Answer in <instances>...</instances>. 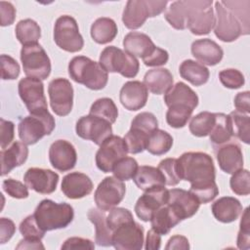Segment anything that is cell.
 Returning a JSON list of instances; mask_svg holds the SVG:
<instances>
[{
  "mask_svg": "<svg viewBox=\"0 0 250 250\" xmlns=\"http://www.w3.org/2000/svg\"><path fill=\"white\" fill-rule=\"evenodd\" d=\"M181 180L190 183L189 191H197L216 187V170L212 157L201 151H188L177 159Z\"/></svg>",
  "mask_w": 250,
  "mask_h": 250,
  "instance_id": "obj_1",
  "label": "cell"
},
{
  "mask_svg": "<svg viewBox=\"0 0 250 250\" xmlns=\"http://www.w3.org/2000/svg\"><path fill=\"white\" fill-rule=\"evenodd\" d=\"M32 215L39 229L46 232L66 228L73 220L74 211L68 203H57L51 199H43Z\"/></svg>",
  "mask_w": 250,
  "mask_h": 250,
  "instance_id": "obj_2",
  "label": "cell"
},
{
  "mask_svg": "<svg viewBox=\"0 0 250 250\" xmlns=\"http://www.w3.org/2000/svg\"><path fill=\"white\" fill-rule=\"evenodd\" d=\"M68 74L76 83L98 91L104 89L108 80L107 72L102 65L88 57L76 56L68 63Z\"/></svg>",
  "mask_w": 250,
  "mask_h": 250,
  "instance_id": "obj_3",
  "label": "cell"
},
{
  "mask_svg": "<svg viewBox=\"0 0 250 250\" xmlns=\"http://www.w3.org/2000/svg\"><path fill=\"white\" fill-rule=\"evenodd\" d=\"M187 27L194 35L210 33L215 25L212 0H185Z\"/></svg>",
  "mask_w": 250,
  "mask_h": 250,
  "instance_id": "obj_4",
  "label": "cell"
},
{
  "mask_svg": "<svg viewBox=\"0 0 250 250\" xmlns=\"http://www.w3.org/2000/svg\"><path fill=\"white\" fill-rule=\"evenodd\" d=\"M99 63L106 72H117L126 78H134L140 69L136 57L115 46L105 47L102 51Z\"/></svg>",
  "mask_w": 250,
  "mask_h": 250,
  "instance_id": "obj_5",
  "label": "cell"
},
{
  "mask_svg": "<svg viewBox=\"0 0 250 250\" xmlns=\"http://www.w3.org/2000/svg\"><path fill=\"white\" fill-rule=\"evenodd\" d=\"M167 1L156 0H129L122 14V21L128 29L143 26L147 18L160 15L166 9Z\"/></svg>",
  "mask_w": 250,
  "mask_h": 250,
  "instance_id": "obj_6",
  "label": "cell"
},
{
  "mask_svg": "<svg viewBox=\"0 0 250 250\" xmlns=\"http://www.w3.org/2000/svg\"><path fill=\"white\" fill-rule=\"evenodd\" d=\"M55 127V118L49 111H46L21 118L18 125V133L21 141L30 146L36 144L44 136L50 135Z\"/></svg>",
  "mask_w": 250,
  "mask_h": 250,
  "instance_id": "obj_7",
  "label": "cell"
},
{
  "mask_svg": "<svg viewBox=\"0 0 250 250\" xmlns=\"http://www.w3.org/2000/svg\"><path fill=\"white\" fill-rule=\"evenodd\" d=\"M21 62L23 72L27 77L45 80L51 73L50 58L44 48L38 43L22 46Z\"/></svg>",
  "mask_w": 250,
  "mask_h": 250,
  "instance_id": "obj_8",
  "label": "cell"
},
{
  "mask_svg": "<svg viewBox=\"0 0 250 250\" xmlns=\"http://www.w3.org/2000/svg\"><path fill=\"white\" fill-rule=\"evenodd\" d=\"M55 43L63 51L76 53L82 50L84 40L76 20L69 15L59 17L54 25Z\"/></svg>",
  "mask_w": 250,
  "mask_h": 250,
  "instance_id": "obj_9",
  "label": "cell"
},
{
  "mask_svg": "<svg viewBox=\"0 0 250 250\" xmlns=\"http://www.w3.org/2000/svg\"><path fill=\"white\" fill-rule=\"evenodd\" d=\"M215 25L214 33L223 42L235 41L239 36L249 34L238 19L227 9L221 1L215 2Z\"/></svg>",
  "mask_w": 250,
  "mask_h": 250,
  "instance_id": "obj_10",
  "label": "cell"
},
{
  "mask_svg": "<svg viewBox=\"0 0 250 250\" xmlns=\"http://www.w3.org/2000/svg\"><path fill=\"white\" fill-rule=\"evenodd\" d=\"M19 95L30 114L48 111L42 80L34 77H24L18 84Z\"/></svg>",
  "mask_w": 250,
  "mask_h": 250,
  "instance_id": "obj_11",
  "label": "cell"
},
{
  "mask_svg": "<svg viewBox=\"0 0 250 250\" xmlns=\"http://www.w3.org/2000/svg\"><path fill=\"white\" fill-rule=\"evenodd\" d=\"M125 192L126 187L123 181L114 176L105 177L95 190V203L100 210L109 211L123 200Z\"/></svg>",
  "mask_w": 250,
  "mask_h": 250,
  "instance_id": "obj_12",
  "label": "cell"
},
{
  "mask_svg": "<svg viewBox=\"0 0 250 250\" xmlns=\"http://www.w3.org/2000/svg\"><path fill=\"white\" fill-rule=\"evenodd\" d=\"M127 153L124 139L120 136L111 135L100 145L96 153V165L102 172L109 173L121 158L127 156Z\"/></svg>",
  "mask_w": 250,
  "mask_h": 250,
  "instance_id": "obj_13",
  "label": "cell"
},
{
  "mask_svg": "<svg viewBox=\"0 0 250 250\" xmlns=\"http://www.w3.org/2000/svg\"><path fill=\"white\" fill-rule=\"evenodd\" d=\"M52 110L59 116H66L73 105V87L65 78H55L48 85Z\"/></svg>",
  "mask_w": 250,
  "mask_h": 250,
  "instance_id": "obj_14",
  "label": "cell"
},
{
  "mask_svg": "<svg viewBox=\"0 0 250 250\" xmlns=\"http://www.w3.org/2000/svg\"><path fill=\"white\" fill-rule=\"evenodd\" d=\"M75 131L78 137L89 140L98 146L112 135L111 124L92 114L80 117L76 122Z\"/></svg>",
  "mask_w": 250,
  "mask_h": 250,
  "instance_id": "obj_15",
  "label": "cell"
},
{
  "mask_svg": "<svg viewBox=\"0 0 250 250\" xmlns=\"http://www.w3.org/2000/svg\"><path fill=\"white\" fill-rule=\"evenodd\" d=\"M144 242V228L134 220L119 225L112 231V246L115 249L141 250Z\"/></svg>",
  "mask_w": 250,
  "mask_h": 250,
  "instance_id": "obj_16",
  "label": "cell"
},
{
  "mask_svg": "<svg viewBox=\"0 0 250 250\" xmlns=\"http://www.w3.org/2000/svg\"><path fill=\"white\" fill-rule=\"evenodd\" d=\"M167 200L168 189L165 187L153 188L145 191L138 198L134 209L139 219L144 222H149L154 212L166 205Z\"/></svg>",
  "mask_w": 250,
  "mask_h": 250,
  "instance_id": "obj_17",
  "label": "cell"
},
{
  "mask_svg": "<svg viewBox=\"0 0 250 250\" xmlns=\"http://www.w3.org/2000/svg\"><path fill=\"white\" fill-rule=\"evenodd\" d=\"M166 205H168L176 216L183 221L195 215L200 206V202L189 190L172 188L168 189V200Z\"/></svg>",
  "mask_w": 250,
  "mask_h": 250,
  "instance_id": "obj_18",
  "label": "cell"
},
{
  "mask_svg": "<svg viewBox=\"0 0 250 250\" xmlns=\"http://www.w3.org/2000/svg\"><path fill=\"white\" fill-rule=\"evenodd\" d=\"M23 181L28 188L41 194H50L57 188L59 175L50 169L32 167L25 172Z\"/></svg>",
  "mask_w": 250,
  "mask_h": 250,
  "instance_id": "obj_19",
  "label": "cell"
},
{
  "mask_svg": "<svg viewBox=\"0 0 250 250\" xmlns=\"http://www.w3.org/2000/svg\"><path fill=\"white\" fill-rule=\"evenodd\" d=\"M49 160L53 168L66 172L74 168L77 161L75 147L66 140L55 141L49 148Z\"/></svg>",
  "mask_w": 250,
  "mask_h": 250,
  "instance_id": "obj_20",
  "label": "cell"
},
{
  "mask_svg": "<svg viewBox=\"0 0 250 250\" xmlns=\"http://www.w3.org/2000/svg\"><path fill=\"white\" fill-rule=\"evenodd\" d=\"M148 98V92L145 84L138 80L128 81L123 84L119 93L121 104L130 111L143 108Z\"/></svg>",
  "mask_w": 250,
  "mask_h": 250,
  "instance_id": "obj_21",
  "label": "cell"
},
{
  "mask_svg": "<svg viewBox=\"0 0 250 250\" xmlns=\"http://www.w3.org/2000/svg\"><path fill=\"white\" fill-rule=\"evenodd\" d=\"M92 180L84 173L71 172L62 178L61 189L70 199H80L89 195L93 190Z\"/></svg>",
  "mask_w": 250,
  "mask_h": 250,
  "instance_id": "obj_22",
  "label": "cell"
},
{
  "mask_svg": "<svg viewBox=\"0 0 250 250\" xmlns=\"http://www.w3.org/2000/svg\"><path fill=\"white\" fill-rule=\"evenodd\" d=\"M215 151L219 167L225 173L233 174L243 168V153L236 143H226L216 147Z\"/></svg>",
  "mask_w": 250,
  "mask_h": 250,
  "instance_id": "obj_23",
  "label": "cell"
},
{
  "mask_svg": "<svg viewBox=\"0 0 250 250\" xmlns=\"http://www.w3.org/2000/svg\"><path fill=\"white\" fill-rule=\"evenodd\" d=\"M190 50L192 56L203 65H216L222 61L224 56L221 46L209 38L193 41Z\"/></svg>",
  "mask_w": 250,
  "mask_h": 250,
  "instance_id": "obj_24",
  "label": "cell"
},
{
  "mask_svg": "<svg viewBox=\"0 0 250 250\" xmlns=\"http://www.w3.org/2000/svg\"><path fill=\"white\" fill-rule=\"evenodd\" d=\"M28 156V148L22 142L16 141L8 148L2 149L1 158V176L9 174L14 168L22 165Z\"/></svg>",
  "mask_w": 250,
  "mask_h": 250,
  "instance_id": "obj_25",
  "label": "cell"
},
{
  "mask_svg": "<svg viewBox=\"0 0 250 250\" xmlns=\"http://www.w3.org/2000/svg\"><path fill=\"white\" fill-rule=\"evenodd\" d=\"M242 209L240 201L232 196L221 197L211 206V211L215 219L225 224L234 222L242 213Z\"/></svg>",
  "mask_w": 250,
  "mask_h": 250,
  "instance_id": "obj_26",
  "label": "cell"
},
{
  "mask_svg": "<svg viewBox=\"0 0 250 250\" xmlns=\"http://www.w3.org/2000/svg\"><path fill=\"white\" fill-rule=\"evenodd\" d=\"M143 83L147 91L155 95H162L173 87L174 78L167 68H152L146 72Z\"/></svg>",
  "mask_w": 250,
  "mask_h": 250,
  "instance_id": "obj_27",
  "label": "cell"
},
{
  "mask_svg": "<svg viewBox=\"0 0 250 250\" xmlns=\"http://www.w3.org/2000/svg\"><path fill=\"white\" fill-rule=\"evenodd\" d=\"M123 47L127 53L136 57L145 59L155 48L151 38L142 32L131 31L123 39Z\"/></svg>",
  "mask_w": 250,
  "mask_h": 250,
  "instance_id": "obj_28",
  "label": "cell"
},
{
  "mask_svg": "<svg viewBox=\"0 0 250 250\" xmlns=\"http://www.w3.org/2000/svg\"><path fill=\"white\" fill-rule=\"evenodd\" d=\"M164 103L167 106L172 104H185L194 110L198 105V96L186 83L177 82L164 94Z\"/></svg>",
  "mask_w": 250,
  "mask_h": 250,
  "instance_id": "obj_29",
  "label": "cell"
},
{
  "mask_svg": "<svg viewBox=\"0 0 250 250\" xmlns=\"http://www.w3.org/2000/svg\"><path fill=\"white\" fill-rule=\"evenodd\" d=\"M133 181L136 186L144 191L153 188L165 187L166 185L162 172L158 168L148 165L139 167L135 176L133 177Z\"/></svg>",
  "mask_w": 250,
  "mask_h": 250,
  "instance_id": "obj_30",
  "label": "cell"
},
{
  "mask_svg": "<svg viewBox=\"0 0 250 250\" xmlns=\"http://www.w3.org/2000/svg\"><path fill=\"white\" fill-rule=\"evenodd\" d=\"M88 219L95 227V242L99 246L108 247L112 245V231L106 224L104 211L99 208H91L87 213Z\"/></svg>",
  "mask_w": 250,
  "mask_h": 250,
  "instance_id": "obj_31",
  "label": "cell"
},
{
  "mask_svg": "<svg viewBox=\"0 0 250 250\" xmlns=\"http://www.w3.org/2000/svg\"><path fill=\"white\" fill-rule=\"evenodd\" d=\"M179 72L182 78L188 81L193 86H201L205 84L210 76L209 69L193 60L184 61L180 64Z\"/></svg>",
  "mask_w": 250,
  "mask_h": 250,
  "instance_id": "obj_32",
  "label": "cell"
},
{
  "mask_svg": "<svg viewBox=\"0 0 250 250\" xmlns=\"http://www.w3.org/2000/svg\"><path fill=\"white\" fill-rule=\"evenodd\" d=\"M91 37L98 44H107L117 35L118 28L116 22L106 17L97 19L91 25Z\"/></svg>",
  "mask_w": 250,
  "mask_h": 250,
  "instance_id": "obj_33",
  "label": "cell"
},
{
  "mask_svg": "<svg viewBox=\"0 0 250 250\" xmlns=\"http://www.w3.org/2000/svg\"><path fill=\"white\" fill-rule=\"evenodd\" d=\"M149 222L151 224V229L160 235H166L181 222V220L168 205H164L154 212Z\"/></svg>",
  "mask_w": 250,
  "mask_h": 250,
  "instance_id": "obj_34",
  "label": "cell"
},
{
  "mask_svg": "<svg viewBox=\"0 0 250 250\" xmlns=\"http://www.w3.org/2000/svg\"><path fill=\"white\" fill-rule=\"evenodd\" d=\"M215 124L209 134V138L213 146L216 148L226 143L230 142L233 136L229 115L222 112H217L215 113Z\"/></svg>",
  "mask_w": 250,
  "mask_h": 250,
  "instance_id": "obj_35",
  "label": "cell"
},
{
  "mask_svg": "<svg viewBox=\"0 0 250 250\" xmlns=\"http://www.w3.org/2000/svg\"><path fill=\"white\" fill-rule=\"evenodd\" d=\"M15 33L19 42L24 46L38 43V40L41 37V28L35 21L24 19L17 23Z\"/></svg>",
  "mask_w": 250,
  "mask_h": 250,
  "instance_id": "obj_36",
  "label": "cell"
},
{
  "mask_svg": "<svg viewBox=\"0 0 250 250\" xmlns=\"http://www.w3.org/2000/svg\"><path fill=\"white\" fill-rule=\"evenodd\" d=\"M173 146L172 136L164 130L156 129L153 131L146 144V149L153 155H162L167 153Z\"/></svg>",
  "mask_w": 250,
  "mask_h": 250,
  "instance_id": "obj_37",
  "label": "cell"
},
{
  "mask_svg": "<svg viewBox=\"0 0 250 250\" xmlns=\"http://www.w3.org/2000/svg\"><path fill=\"white\" fill-rule=\"evenodd\" d=\"M232 136L246 145L250 142V117L248 114L233 110L229 114Z\"/></svg>",
  "mask_w": 250,
  "mask_h": 250,
  "instance_id": "obj_38",
  "label": "cell"
},
{
  "mask_svg": "<svg viewBox=\"0 0 250 250\" xmlns=\"http://www.w3.org/2000/svg\"><path fill=\"white\" fill-rule=\"evenodd\" d=\"M216 116L215 113L209 111H202L193 116L188 124L189 132L195 137L209 136L214 124Z\"/></svg>",
  "mask_w": 250,
  "mask_h": 250,
  "instance_id": "obj_39",
  "label": "cell"
},
{
  "mask_svg": "<svg viewBox=\"0 0 250 250\" xmlns=\"http://www.w3.org/2000/svg\"><path fill=\"white\" fill-rule=\"evenodd\" d=\"M89 114L101 117L113 124L118 117V109L111 99L101 98L92 104Z\"/></svg>",
  "mask_w": 250,
  "mask_h": 250,
  "instance_id": "obj_40",
  "label": "cell"
},
{
  "mask_svg": "<svg viewBox=\"0 0 250 250\" xmlns=\"http://www.w3.org/2000/svg\"><path fill=\"white\" fill-rule=\"evenodd\" d=\"M193 109L185 104H172L166 112V122L175 129L183 128L191 117Z\"/></svg>",
  "mask_w": 250,
  "mask_h": 250,
  "instance_id": "obj_41",
  "label": "cell"
},
{
  "mask_svg": "<svg viewBox=\"0 0 250 250\" xmlns=\"http://www.w3.org/2000/svg\"><path fill=\"white\" fill-rule=\"evenodd\" d=\"M165 20L175 29L183 30L187 28V12L184 1L172 2L164 13Z\"/></svg>",
  "mask_w": 250,
  "mask_h": 250,
  "instance_id": "obj_42",
  "label": "cell"
},
{
  "mask_svg": "<svg viewBox=\"0 0 250 250\" xmlns=\"http://www.w3.org/2000/svg\"><path fill=\"white\" fill-rule=\"evenodd\" d=\"M149 136L150 135L146 132L130 127V130L125 134L123 138L127 146L128 153L137 154L143 152L146 147Z\"/></svg>",
  "mask_w": 250,
  "mask_h": 250,
  "instance_id": "obj_43",
  "label": "cell"
},
{
  "mask_svg": "<svg viewBox=\"0 0 250 250\" xmlns=\"http://www.w3.org/2000/svg\"><path fill=\"white\" fill-rule=\"evenodd\" d=\"M139 168L138 162L135 158L125 156L121 158L112 168L113 176L121 181H128L133 179Z\"/></svg>",
  "mask_w": 250,
  "mask_h": 250,
  "instance_id": "obj_44",
  "label": "cell"
},
{
  "mask_svg": "<svg viewBox=\"0 0 250 250\" xmlns=\"http://www.w3.org/2000/svg\"><path fill=\"white\" fill-rule=\"evenodd\" d=\"M229 186L237 195H248L250 193V174L246 169H240L231 174Z\"/></svg>",
  "mask_w": 250,
  "mask_h": 250,
  "instance_id": "obj_45",
  "label": "cell"
},
{
  "mask_svg": "<svg viewBox=\"0 0 250 250\" xmlns=\"http://www.w3.org/2000/svg\"><path fill=\"white\" fill-rule=\"evenodd\" d=\"M221 3L229 9L241 22L246 31L249 32V5L248 0L245 1H221Z\"/></svg>",
  "mask_w": 250,
  "mask_h": 250,
  "instance_id": "obj_46",
  "label": "cell"
},
{
  "mask_svg": "<svg viewBox=\"0 0 250 250\" xmlns=\"http://www.w3.org/2000/svg\"><path fill=\"white\" fill-rule=\"evenodd\" d=\"M131 128L139 129L150 135L153 131L158 129V121L153 113L145 111L137 114L133 118L131 122Z\"/></svg>",
  "mask_w": 250,
  "mask_h": 250,
  "instance_id": "obj_47",
  "label": "cell"
},
{
  "mask_svg": "<svg viewBox=\"0 0 250 250\" xmlns=\"http://www.w3.org/2000/svg\"><path fill=\"white\" fill-rule=\"evenodd\" d=\"M157 168L162 172L167 186L174 187L182 181L178 174L177 158H165L159 162Z\"/></svg>",
  "mask_w": 250,
  "mask_h": 250,
  "instance_id": "obj_48",
  "label": "cell"
},
{
  "mask_svg": "<svg viewBox=\"0 0 250 250\" xmlns=\"http://www.w3.org/2000/svg\"><path fill=\"white\" fill-rule=\"evenodd\" d=\"M221 83L229 89H238L245 83V78L242 72L235 68H227L219 72Z\"/></svg>",
  "mask_w": 250,
  "mask_h": 250,
  "instance_id": "obj_49",
  "label": "cell"
},
{
  "mask_svg": "<svg viewBox=\"0 0 250 250\" xmlns=\"http://www.w3.org/2000/svg\"><path fill=\"white\" fill-rule=\"evenodd\" d=\"M236 245L238 249H249L250 247V222H249V209L248 207L242 213L239 224V231L237 234Z\"/></svg>",
  "mask_w": 250,
  "mask_h": 250,
  "instance_id": "obj_50",
  "label": "cell"
},
{
  "mask_svg": "<svg viewBox=\"0 0 250 250\" xmlns=\"http://www.w3.org/2000/svg\"><path fill=\"white\" fill-rule=\"evenodd\" d=\"M2 188L3 190L13 198L23 199L29 194L28 187L25 184L12 178L4 180L2 183Z\"/></svg>",
  "mask_w": 250,
  "mask_h": 250,
  "instance_id": "obj_51",
  "label": "cell"
},
{
  "mask_svg": "<svg viewBox=\"0 0 250 250\" xmlns=\"http://www.w3.org/2000/svg\"><path fill=\"white\" fill-rule=\"evenodd\" d=\"M134 220L133 215L130 210L122 207H114L109 210L108 215L106 216V224L108 228L113 231L119 225Z\"/></svg>",
  "mask_w": 250,
  "mask_h": 250,
  "instance_id": "obj_52",
  "label": "cell"
},
{
  "mask_svg": "<svg viewBox=\"0 0 250 250\" xmlns=\"http://www.w3.org/2000/svg\"><path fill=\"white\" fill-rule=\"evenodd\" d=\"M1 77L3 80H14L20 75L21 67L18 62L9 55H1Z\"/></svg>",
  "mask_w": 250,
  "mask_h": 250,
  "instance_id": "obj_53",
  "label": "cell"
},
{
  "mask_svg": "<svg viewBox=\"0 0 250 250\" xmlns=\"http://www.w3.org/2000/svg\"><path fill=\"white\" fill-rule=\"evenodd\" d=\"M20 232L25 238H35L42 239L45 235V232L39 229L37 226L33 215H29L24 218L19 227Z\"/></svg>",
  "mask_w": 250,
  "mask_h": 250,
  "instance_id": "obj_54",
  "label": "cell"
},
{
  "mask_svg": "<svg viewBox=\"0 0 250 250\" xmlns=\"http://www.w3.org/2000/svg\"><path fill=\"white\" fill-rule=\"evenodd\" d=\"M168 60V52L160 47L155 46L153 51L147 57L143 59V62L146 66H161L167 63Z\"/></svg>",
  "mask_w": 250,
  "mask_h": 250,
  "instance_id": "obj_55",
  "label": "cell"
},
{
  "mask_svg": "<svg viewBox=\"0 0 250 250\" xmlns=\"http://www.w3.org/2000/svg\"><path fill=\"white\" fill-rule=\"evenodd\" d=\"M14 130L15 125L12 121L5 120L4 118L0 119V146L2 149L7 148V146L14 140Z\"/></svg>",
  "mask_w": 250,
  "mask_h": 250,
  "instance_id": "obj_56",
  "label": "cell"
},
{
  "mask_svg": "<svg viewBox=\"0 0 250 250\" xmlns=\"http://www.w3.org/2000/svg\"><path fill=\"white\" fill-rule=\"evenodd\" d=\"M16 8L11 2L0 1V16H1V25L7 26L14 23L16 19Z\"/></svg>",
  "mask_w": 250,
  "mask_h": 250,
  "instance_id": "obj_57",
  "label": "cell"
},
{
  "mask_svg": "<svg viewBox=\"0 0 250 250\" xmlns=\"http://www.w3.org/2000/svg\"><path fill=\"white\" fill-rule=\"evenodd\" d=\"M62 249H94L95 244L90 239L83 237H69L62 245Z\"/></svg>",
  "mask_w": 250,
  "mask_h": 250,
  "instance_id": "obj_58",
  "label": "cell"
},
{
  "mask_svg": "<svg viewBox=\"0 0 250 250\" xmlns=\"http://www.w3.org/2000/svg\"><path fill=\"white\" fill-rule=\"evenodd\" d=\"M15 223L9 218L2 217L0 219V243L4 244L9 241L15 234Z\"/></svg>",
  "mask_w": 250,
  "mask_h": 250,
  "instance_id": "obj_59",
  "label": "cell"
},
{
  "mask_svg": "<svg viewBox=\"0 0 250 250\" xmlns=\"http://www.w3.org/2000/svg\"><path fill=\"white\" fill-rule=\"evenodd\" d=\"M249 91H244L238 93L233 100V104L235 106V110L240 111L245 114H249L250 112V99H249Z\"/></svg>",
  "mask_w": 250,
  "mask_h": 250,
  "instance_id": "obj_60",
  "label": "cell"
},
{
  "mask_svg": "<svg viewBox=\"0 0 250 250\" xmlns=\"http://www.w3.org/2000/svg\"><path fill=\"white\" fill-rule=\"evenodd\" d=\"M165 249L166 250H172V249L188 250V249H189L188 239L186 236H184V235H180V234L173 235L167 241Z\"/></svg>",
  "mask_w": 250,
  "mask_h": 250,
  "instance_id": "obj_61",
  "label": "cell"
},
{
  "mask_svg": "<svg viewBox=\"0 0 250 250\" xmlns=\"http://www.w3.org/2000/svg\"><path fill=\"white\" fill-rule=\"evenodd\" d=\"M161 245V235L154 231L152 229L146 233L145 249L146 250H158Z\"/></svg>",
  "mask_w": 250,
  "mask_h": 250,
  "instance_id": "obj_62",
  "label": "cell"
},
{
  "mask_svg": "<svg viewBox=\"0 0 250 250\" xmlns=\"http://www.w3.org/2000/svg\"><path fill=\"white\" fill-rule=\"evenodd\" d=\"M16 249H45V246L42 244L41 239L23 237L16 246Z\"/></svg>",
  "mask_w": 250,
  "mask_h": 250,
  "instance_id": "obj_63",
  "label": "cell"
}]
</instances>
